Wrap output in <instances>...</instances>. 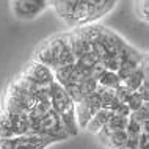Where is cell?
<instances>
[{"instance_id":"cell-7","label":"cell","mask_w":149,"mask_h":149,"mask_svg":"<svg viewBox=\"0 0 149 149\" xmlns=\"http://www.w3.org/2000/svg\"><path fill=\"white\" fill-rule=\"evenodd\" d=\"M144 80H149V77H148V60L143 61L130 75H127L123 82H119V85L116 88H123V90H126V91H136L138 86L141 85Z\"/></svg>"},{"instance_id":"cell-8","label":"cell","mask_w":149,"mask_h":149,"mask_svg":"<svg viewBox=\"0 0 149 149\" xmlns=\"http://www.w3.org/2000/svg\"><path fill=\"white\" fill-rule=\"evenodd\" d=\"M113 115H115L113 111L105 110V108H100V110L96 111V113L93 115V118L88 121L85 130L91 132V134H96V132H97L100 127H104V126H105V124L108 123V121H110V118H111Z\"/></svg>"},{"instance_id":"cell-9","label":"cell","mask_w":149,"mask_h":149,"mask_svg":"<svg viewBox=\"0 0 149 149\" xmlns=\"http://www.w3.org/2000/svg\"><path fill=\"white\" fill-rule=\"evenodd\" d=\"M97 80V85L99 86H104V88H115L119 85V80H118V75H116L115 71H108L104 68L102 72L99 74V77L96 79Z\"/></svg>"},{"instance_id":"cell-3","label":"cell","mask_w":149,"mask_h":149,"mask_svg":"<svg viewBox=\"0 0 149 149\" xmlns=\"http://www.w3.org/2000/svg\"><path fill=\"white\" fill-rule=\"evenodd\" d=\"M29 134H39V135H46V136H52L57 141H63V140H68L69 135L64 130L63 123L60 119L58 113L52 108L50 111H47L44 116H41L39 119L30 123V129Z\"/></svg>"},{"instance_id":"cell-14","label":"cell","mask_w":149,"mask_h":149,"mask_svg":"<svg viewBox=\"0 0 149 149\" xmlns=\"http://www.w3.org/2000/svg\"><path fill=\"white\" fill-rule=\"evenodd\" d=\"M119 149H126V148H119Z\"/></svg>"},{"instance_id":"cell-2","label":"cell","mask_w":149,"mask_h":149,"mask_svg":"<svg viewBox=\"0 0 149 149\" xmlns=\"http://www.w3.org/2000/svg\"><path fill=\"white\" fill-rule=\"evenodd\" d=\"M49 100L52 108L58 113L68 135L75 136L79 134V126L77 119H75V104L72 102L66 90L57 82H52L49 86Z\"/></svg>"},{"instance_id":"cell-10","label":"cell","mask_w":149,"mask_h":149,"mask_svg":"<svg viewBox=\"0 0 149 149\" xmlns=\"http://www.w3.org/2000/svg\"><path fill=\"white\" fill-rule=\"evenodd\" d=\"M126 140H127V132L126 130H116V132H113V134H110V136H108V140L105 143V148L107 149L124 148Z\"/></svg>"},{"instance_id":"cell-1","label":"cell","mask_w":149,"mask_h":149,"mask_svg":"<svg viewBox=\"0 0 149 149\" xmlns=\"http://www.w3.org/2000/svg\"><path fill=\"white\" fill-rule=\"evenodd\" d=\"M33 60L46 64L52 69L57 66L74 63L75 58L71 49L69 33L68 31H60V33H55L49 36V38H46L35 49Z\"/></svg>"},{"instance_id":"cell-11","label":"cell","mask_w":149,"mask_h":149,"mask_svg":"<svg viewBox=\"0 0 149 149\" xmlns=\"http://www.w3.org/2000/svg\"><path fill=\"white\" fill-rule=\"evenodd\" d=\"M129 116H130V118H134L135 121H138L140 124L148 123V119H149V104L144 102L143 105L140 107V108H136L135 111H130Z\"/></svg>"},{"instance_id":"cell-13","label":"cell","mask_w":149,"mask_h":149,"mask_svg":"<svg viewBox=\"0 0 149 149\" xmlns=\"http://www.w3.org/2000/svg\"><path fill=\"white\" fill-rule=\"evenodd\" d=\"M0 149H14V136L0 140Z\"/></svg>"},{"instance_id":"cell-12","label":"cell","mask_w":149,"mask_h":149,"mask_svg":"<svg viewBox=\"0 0 149 149\" xmlns=\"http://www.w3.org/2000/svg\"><path fill=\"white\" fill-rule=\"evenodd\" d=\"M138 149H149V134L148 129H141L138 135Z\"/></svg>"},{"instance_id":"cell-5","label":"cell","mask_w":149,"mask_h":149,"mask_svg":"<svg viewBox=\"0 0 149 149\" xmlns=\"http://www.w3.org/2000/svg\"><path fill=\"white\" fill-rule=\"evenodd\" d=\"M100 108H102V105H100V91L99 90H96L94 93L85 96L80 102L75 104V119H77L79 129H85L88 121Z\"/></svg>"},{"instance_id":"cell-6","label":"cell","mask_w":149,"mask_h":149,"mask_svg":"<svg viewBox=\"0 0 149 149\" xmlns=\"http://www.w3.org/2000/svg\"><path fill=\"white\" fill-rule=\"evenodd\" d=\"M22 74L27 75L31 82L38 83V85H41V86H49L50 83L54 82V72H52V68L36 61V60H31L30 64L24 69Z\"/></svg>"},{"instance_id":"cell-4","label":"cell","mask_w":149,"mask_h":149,"mask_svg":"<svg viewBox=\"0 0 149 149\" xmlns=\"http://www.w3.org/2000/svg\"><path fill=\"white\" fill-rule=\"evenodd\" d=\"M49 8L47 0H11L14 17L21 21H33Z\"/></svg>"}]
</instances>
